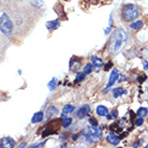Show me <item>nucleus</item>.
<instances>
[{
	"mask_svg": "<svg viewBox=\"0 0 148 148\" xmlns=\"http://www.w3.org/2000/svg\"><path fill=\"white\" fill-rule=\"evenodd\" d=\"M128 40V34L127 31L122 28H117L112 32V36L110 38V43H108V49L113 54H117L120 52Z\"/></svg>",
	"mask_w": 148,
	"mask_h": 148,
	"instance_id": "f257e3e1",
	"label": "nucleus"
},
{
	"mask_svg": "<svg viewBox=\"0 0 148 148\" xmlns=\"http://www.w3.org/2000/svg\"><path fill=\"white\" fill-rule=\"evenodd\" d=\"M122 18L127 22H133L140 16V9L136 4H126L121 11Z\"/></svg>",
	"mask_w": 148,
	"mask_h": 148,
	"instance_id": "f03ea898",
	"label": "nucleus"
},
{
	"mask_svg": "<svg viewBox=\"0 0 148 148\" xmlns=\"http://www.w3.org/2000/svg\"><path fill=\"white\" fill-rule=\"evenodd\" d=\"M0 30H1V34H4L5 37H10L13 34L14 26L7 13H2L0 16Z\"/></svg>",
	"mask_w": 148,
	"mask_h": 148,
	"instance_id": "7ed1b4c3",
	"label": "nucleus"
},
{
	"mask_svg": "<svg viewBox=\"0 0 148 148\" xmlns=\"http://www.w3.org/2000/svg\"><path fill=\"white\" fill-rule=\"evenodd\" d=\"M83 134L87 141L95 143L101 140L102 137V130L99 128L98 126H91L90 128L83 130Z\"/></svg>",
	"mask_w": 148,
	"mask_h": 148,
	"instance_id": "20e7f679",
	"label": "nucleus"
},
{
	"mask_svg": "<svg viewBox=\"0 0 148 148\" xmlns=\"http://www.w3.org/2000/svg\"><path fill=\"white\" fill-rule=\"evenodd\" d=\"M118 76H119L118 70H117V69H113V71L111 72V75H110V79H108V86H106V88L104 89V91H105V92H108V90H110V88L114 85L115 82L118 79Z\"/></svg>",
	"mask_w": 148,
	"mask_h": 148,
	"instance_id": "39448f33",
	"label": "nucleus"
},
{
	"mask_svg": "<svg viewBox=\"0 0 148 148\" xmlns=\"http://www.w3.org/2000/svg\"><path fill=\"white\" fill-rule=\"evenodd\" d=\"M15 145V142L14 140L12 138V137H3V138H1V141H0V147L2 148H12L14 147Z\"/></svg>",
	"mask_w": 148,
	"mask_h": 148,
	"instance_id": "423d86ee",
	"label": "nucleus"
},
{
	"mask_svg": "<svg viewBox=\"0 0 148 148\" xmlns=\"http://www.w3.org/2000/svg\"><path fill=\"white\" fill-rule=\"evenodd\" d=\"M90 113V106L89 105H83L77 112V117L79 119H83L85 118L86 116Z\"/></svg>",
	"mask_w": 148,
	"mask_h": 148,
	"instance_id": "0eeeda50",
	"label": "nucleus"
},
{
	"mask_svg": "<svg viewBox=\"0 0 148 148\" xmlns=\"http://www.w3.org/2000/svg\"><path fill=\"white\" fill-rule=\"evenodd\" d=\"M106 141L110 143V144H112V145H118L119 144V142H120V138H119L117 135L115 133H110V134H108L106 135Z\"/></svg>",
	"mask_w": 148,
	"mask_h": 148,
	"instance_id": "6e6552de",
	"label": "nucleus"
},
{
	"mask_svg": "<svg viewBox=\"0 0 148 148\" xmlns=\"http://www.w3.org/2000/svg\"><path fill=\"white\" fill-rule=\"evenodd\" d=\"M45 25H46V28H47V29H49V30H56L57 28H58V27L60 26V22L56 19V21H51V22H47L46 24H45Z\"/></svg>",
	"mask_w": 148,
	"mask_h": 148,
	"instance_id": "1a4fd4ad",
	"label": "nucleus"
},
{
	"mask_svg": "<svg viewBox=\"0 0 148 148\" xmlns=\"http://www.w3.org/2000/svg\"><path fill=\"white\" fill-rule=\"evenodd\" d=\"M82 66V62L77 59H72L70 61V71H76L78 70Z\"/></svg>",
	"mask_w": 148,
	"mask_h": 148,
	"instance_id": "9d476101",
	"label": "nucleus"
},
{
	"mask_svg": "<svg viewBox=\"0 0 148 148\" xmlns=\"http://www.w3.org/2000/svg\"><path fill=\"white\" fill-rule=\"evenodd\" d=\"M43 118H44V114H43V112H38V113H36V114L32 116L31 122H32V123H37V122L42 121Z\"/></svg>",
	"mask_w": 148,
	"mask_h": 148,
	"instance_id": "9b49d317",
	"label": "nucleus"
},
{
	"mask_svg": "<svg viewBox=\"0 0 148 148\" xmlns=\"http://www.w3.org/2000/svg\"><path fill=\"white\" fill-rule=\"evenodd\" d=\"M96 112L99 116H108V108H105L104 105H99V106L97 108Z\"/></svg>",
	"mask_w": 148,
	"mask_h": 148,
	"instance_id": "f8f14e48",
	"label": "nucleus"
},
{
	"mask_svg": "<svg viewBox=\"0 0 148 148\" xmlns=\"http://www.w3.org/2000/svg\"><path fill=\"white\" fill-rule=\"evenodd\" d=\"M126 93H127V90L123 89L122 87H117V88H115L113 90V96H114V98H118V97L122 96V95H126Z\"/></svg>",
	"mask_w": 148,
	"mask_h": 148,
	"instance_id": "ddd939ff",
	"label": "nucleus"
},
{
	"mask_svg": "<svg viewBox=\"0 0 148 148\" xmlns=\"http://www.w3.org/2000/svg\"><path fill=\"white\" fill-rule=\"evenodd\" d=\"M91 60H92V63L93 66L97 68H100L103 66V60L101 59V58H99V57H96V56H92L91 57Z\"/></svg>",
	"mask_w": 148,
	"mask_h": 148,
	"instance_id": "4468645a",
	"label": "nucleus"
},
{
	"mask_svg": "<svg viewBox=\"0 0 148 148\" xmlns=\"http://www.w3.org/2000/svg\"><path fill=\"white\" fill-rule=\"evenodd\" d=\"M143 25H144V23L142 22V21H137V22L132 23V24L130 25V27H131V29H133V30H138L143 27Z\"/></svg>",
	"mask_w": 148,
	"mask_h": 148,
	"instance_id": "2eb2a0df",
	"label": "nucleus"
},
{
	"mask_svg": "<svg viewBox=\"0 0 148 148\" xmlns=\"http://www.w3.org/2000/svg\"><path fill=\"white\" fill-rule=\"evenodd\" d=\"M93 63H87L85 66V68H84V73L85 74H89V73H91L93 70Z\"/></svg>",
	"mask_w": 148,
	"mask_h": 148,
	"instance_id": "dca6fc26",
	"label": "nucleus"
},
{
	"mask_svg": "<svg viewBox=\"0 0 148 148\" xmlns=\"http://www.w3.org/2000/svg\"><path fill=\"white\" fill-rule=\"evenodd\" d=\"M57 83H58L57 78L53 77L52 81L48 83V88H49V90H54V89L56 88V86H57Z\"/></svg>",
	"mask_w": 148,
	"mask_h": 148,
	"instance_id": "f3484780",
	"label": "nucleus"
},
{
	"mask_svg": "<svg viewBox=\"0 0 148 148\" xmlns=\"http://www.w3.org/2000/svg\"><path fill=\"white\" fill-rule=\"evenodd\" d=\"M63 113H66V114H68V113H71V112L74 111V106L73 105H71V104H67V105H64L63 106Z\"/></svg>",
	"mask_w": 148,
	"mask_h": 148,
	"instance_id": "a211bd4d",
	"label": "nucleus"
},
{
	"mask_svg": "<svg viewBox=\"0 0 148 148\" xmlns=\"http://www.w3.org/2000/svg\"><path fill=\"white\" fill-rule=\"evenodd\" d=\"M136 114L138 115V116H141V117H145V116L148 114L147 108H141L138 111L136 112Z\"/></svg>",
	"mask_w": 148,
	"mask_h": 148,
	"instance_id": "6ab92c4d",
	"label": "nucleus"
},
{
	"mask_svg": "<svg viewBox=\"0 0 148 148\" xmlns=\"http://www.w3.org/2000/svg\"><path fill=\"white\" fill-rule=\"evenodd\" d=\"M85 75L86 74L84 73V72H79V73H77V75H76V78H75V83H79L81 81H83L84 78H85Z\"/></svg>",
	"mask_w": 148,
	"mask_h": 148,
	"instance_id": "aec40b11",
	"label": "nucleus"
},
{
	"mask_svg": "<svg viewBox=\"0 0 148 148\" xmlns=\"http://www.w3.org/2000/svg\"><path fill=\"white\" fill-rule=\"evenodd\" d=\"M71 122H72V118H64L63 119V128H68V127L71 125Z\"/></svg>",
	"mask_w": 148,
	"mask_h": 148,
	"instance_id": "412c9836",
	"label": "nucleus"
},
{
	"mask_svg": "<svg viewBox=\"0 0 148 148\" xmlns=\"http://www.w3.org/2000/svg\"><path fill=\"white\" fill-rule=\"evenodd\" d=\"M112 27H113V21H112V17H110V25H108V28H106V29L104 30V32H105V34H108V32L111 31Z\"/></svg>",
	"mask_w": 148,
	"mask_h": 148,
	"instance_id": "4be33fe9",
	"label": "nucleus"
},
{
	"mask_svg": "<svg viewBox=\"0 0 148 148\" xmlns=\"http://www.w3.org/2000/svg\"><path fill=\"white\" fill-rule=\"evenodd\" d=\"M143 122H144V118L140 116V117L136 119V122H135V125H136L137 127H140V126H142V125H143Z\"/></svg>",
	"mask_w": 148,
	"mask_h": 148,
	"instance_id": "5701e85b",
	"label": "nucleus"
},
{
	"mask_svg": "<svg viewBox=\"0 0 148 148\" xmlns=\"http://www.w3.org/2000/svg\"><path fill=\"white\" fill-rule=\"evenodd\" d=\"M89 122L91 123V126H98V122H97L96 120H95V118H92V117L89 118Z\"/></svg>",
	"mask_w": 148,
	"mask_h": 148,
	"instance_id": "b1692460",
	"label": "nucleus"
},
{
	"mask_svg": "<svg viewBox=\"0 0 148 148\" xmlns=\"http://www.w3.org/2000/svg\"><path fill=\"white\" fill-rule=\"evenodd\" d=\"M44 145V143H40V144H34V145H31L30 147H42Z\"/></svg>",
	"mask_w": 148,
	"mask_h": 148,
	"instance_id": "393cba45",
	"label": "nucleus"
},
{
	"mask_svg": "<svg viewBox=\"0 0 148 148\" xmlns=\"http://www.w3.org/2000/svg\"><path fill=\"white\" fill-rule=\"evenodd\" d=\"M117 115H118V112L117 111L114 112V113H113V117H117Z\"/></svg>",
	"mask_w": 148,
	"mask_h": 148,
	"instance_id": "a878e982",
	"label": "nucleus"
},
{
	"mask_svg": "<svg viewBox=\"0 0 148 148\" xmlns=\"http://www.w3.org/2000/svg\"><path fill=\"white\" fill-rule=\"evenodd\" d=\"M18 147H26V143H22V144H19Z\"/></svg>",
	"mask_w": 148,
	"mask_h": 148,
	"instance_id": "bb28decb",
	"label": "nucleus"
},
{
	"mask_svg": "<svg viewBox=\"0 0 148 148\" xmlns=\"http://www.w3.org/2000/svg\"><path fill=\"white\" fill-rule=\"evenodd\" d=\"M146 147H148V145H146Z\"/></svg>",
	"mask_w": 148,
	"mask_h": 148,
	"instance_id": "cd10ccee",
	"label": "nucleus"
}]
</instances>
